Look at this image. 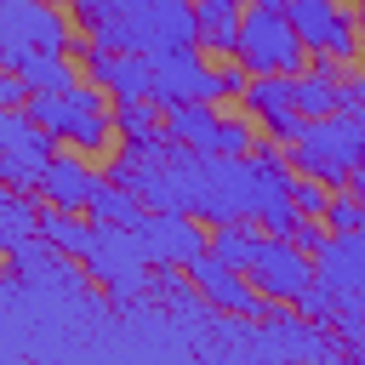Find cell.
<instances>
[{"label": "cell", "mask_w": 365, "mask_h": 365, "mask_svg": "<svg viewBox=\"0 0 365 365\" xmlns=\"http://www.w3.org/2000/svg\"><path fill=\"white\" fill-rule=\"evenodd\" d=\"M114 91L108 86H97V80H80V86H68V91H34L23 108L40 120V125H51L68 148H80V154H103L120 131H114V103H108Z\"/></svg>", "instance_id": "6da1fadb"}, {"label": "cell", "mask_w": 365, "mask_h": 365, "mask_svg": "<svg viewBox=\"0 0 365 365\" xmlns=\"http://www.w3.org/2000/svg\"><path fill=\"white\" fill-rule=\"evenodd\" d=\"M291 148V171L302 177H319V182H348L359 165H365V125L359 114L336 108V114H319V120H302V131L285 143Z\"/></svg>", "instance_id": "7a4b0ae2"}, {"label": "cell", "mask_w": 365, "mask_h": 365, "mask_svg": "<svg viewBox=\"0 0 365 365\" xmlns=\"http://www.w3.org/2000/svg\"><path fill=\"white\" fill-rule=\"evenodd\" d=\"M234 57H240L251 74H291V80L314 63V51H308V40L297 34L291 11H274V6H245Z\"/></svg>", "instance_id": "3957f363"}, {"label": "cell", "mask_w": 365, "mask_h": 365, "mask_svg": "<svg viewBox=\"0 0 365 365\" xmlns=\"http://www.w3.org/2000/svg\"><path fill=\"white\" fill-rule=\"evenodd\" d=\"M86 268H91V279L114 297V302H143L148 297V268H154V257H148V245H143V228H125V222H97V240H91V251L80 257Z\"/></svg>", "instance_id": "277c9868"}, {"label": "cell", "mask_w": 365, "mask_h": 365, "mask_svg": "<svg viewBox=\"0 0 365 365\" xmlns=\"http://www.w3.org/2000/svg\"><path fill=\"white\" fill-rule=\"evenodd\" d=\"M29 51H74V23L51 0H0V68H17Z\"/></svg>", "instance_id": "5b68a950"}, {"label": "cell", "mask_w": 365, "mask_h": 365, "mask_svg": "<svg viewBox=\"0 0 365 365\" xmlns=\"http://www.w3.org/2000/svg\"><path fill=\"white\" fill-rule=\"evenodd\" d=\"M57 131L40 125L29 108H0V182L6 188H40V171L46 160L57 154Z\"/></svg>", "instance_id": "8992f818"}, {"label": "cell", "mask_w": 365, "mask_h": 365, "mask_svg": "<svg viewBox=\"0 0 365 365\" xmlns=\"http://www.w3.org/2000/svg\"><path fill=\"white\" fill-rule=\"evenodd\" d=\"M245 274L257 279V291H262V297H274V302H297V297L319 279V257H314V251H302L291 234H262L257 262H251Z\"/></svg>", "instance_id": "52a82bcc"}, {"label": "cell", "mask_w": 365, "mask_h": 365, "mask_svg": "<svg viewBox=\"0 0 365 365\" xmlns=\"http://www.w3.org/2000/svg\"><path fill=\"white\" fill-rule=\"evenodd\" d=\"M285 11H291L297 34L308 40L314 57H342V63H354V57L365 51V46H359V11H348L342 0H291Z\"/></svg>", "instance_id": "ba28073f"}, {"label": "cell", "mask_w": 365, "mask_h": 365, "mask_svg": "<svg viewBox=\"0 0 365 365\" xmlns=\"http://www.w3.org/2000/svg\"><path fill=\"white\" fill-rule=\"evenodd\" d=\"M228 97L222 91V74L200 57V46H171V51H154V103H217Z\"/></svg>", "instance_id": "9c48e42d"}, {"label": "cell", "mask_w": 365, "mask_h": 365, "mask_svg": "<svg viewBox=\"0 0 365 365\" xmlns=\"http://www.w3.org/2000/svg\"><path fill=\"white\" fill-rule=\"evenodd\" d=\"M211 302H217V314H234V319H262L268 314V297L257 291V279L245 274V268H234V262H222L217 251H205V257H194L188 268H182Z\"/></svg>", "instance_id": "30bf717a"}, {"label": "cell", "mask_w": 365, "mask_h": 365, "mask_svg": "<svg viewBox=\"0 0 365 365\" xmlns=\"http://www.w3.org/2000/svg\"><path fill=\"white\" fill-rule=\"evenodd\" d=\"M143 245H148L154 268H188L194 257L211 251V228H200V217H188V211H148Z\"/></svg>", "instance_id": "8fae6325"}, {"label": "cell", "mask_w": 365, "mask_h": 365, "mask_svg": "<svg viewBox=\"0 0 365 365\" xmlns=\"http://www.w3.org/2000/svg\"><path fill=\"white\" fill-rule=\"evenodd\" d=\"M245 114L268 131V137H279V143H291L297 131H302V108H297V80L291 74H251V86H245Z\"/></svg>", "instance_id": "7c38bea8"}, {"label": "cell", "mask_w": 365, "mask_h": 365, "mask_svg": "<svg viewBox=\"0 0 365 365\" xmlns=\"http://www.w3.org/2000/svg\"><path fill=\"white\" fill-rule=\"evenodd\" d=\"M103 182H108V177H97L91 160H86L80 148H68V154H51V160H46L34 194H40L46 205H63V211H91V200H97Z\"/></svg>", "instance_id": "4fadbf2b"}, {"label": "cell", "mask_w": 365, "mask_h": 365, "mask_svg": "<svg viewBox=\"0 0 365 365\" xmlns=\"http://www.w3.org/2000/svg\"><path fill=\"white\" fill-rule=\"evenodd\" d=\"M319 279H331L336 291H359L365 285V222L348 234H331L319 245Z\"/></svg>", "instance_id": "5bb4252c"}, {"label": "cell", "mask_w": 365, "mask_h": 365, "mask_svg": "<svg viewBox=\"0 0 365 365\" xmlns=\"http://www.w3.org/2000/svg\"><path fill=\"white\" fill-rule=\"evenodd\" d=\"M165 131L188 148H205V154H222V114L217 103H171L165 108Z\"/></svg>", "instance_id": "9a60e30c"}, {"label": "cell", "mask_w": 365, "mask_h": 365, "mask_svg": "<svg viewBox=\"0 0 365 365\" xmlns=\"http://www.w3.org/2000/svg\"><path fill=\"white\" fill-rule=\"evenodd\" d=\"M251 0H194L200 11V51H217V57H234V40H240V17H245Z\"/></svg>", "instance_id": "2e32d148"}, {"label": "cell", "mask_w": 365, "mask_h": 365, "mask_svg": "<svg viewBox=\"0 0 365 365\" xmlns=\"http://www.w3.org/2000/svg\"><path fill=\"white\" fill-rule=\"evenodd\" d=\"M40 211H46V200H34L29 188H6L0 194V251L6 257L40 234Z\"/></svg>", "instance_id": "e0dca14e"}, {"label": "cell", "mask_w": 365, "mask_h": 365, "mask_svg": "<svg viewBox=\"0 0 365 365\" xmlns=\"http://www.w3.org/2000/svg\"><path fill=\"white\" fill-rule=\"evenodd\" d=\"M40 234H46L57 251H68V257H86V251H91V240H97V217L86 222V211L46 205V211H40Z\"/></svg>", "instance_id": "ac0fdd59"}, {"label": "cell", "mask_w": 365, "mask_h": 365, "mask_svg": "<svg viewBox=\"0 0 365 365\" xmlns=\"http://www.w3.org/2000/svg\"><path fill=\"white\" fill-rule=\"evenodd\" d=\"M165 103H154V97H114V131H120V143H143V137H160L165 131V114H160Z\"/></svg>", "instance_id": "d6986e66"}, {"label": "cell", "mask_w": 365, "mask_h": 365, "mask_svg": "<svg viewBox=\"0 0 365 365\" xmlns=\"http://www.w3.org/2000/svg\"><path fill=\"white\" fill-rule=\"evenodd\" d=\"M257 228H262V222H251V217L211 222V251H217L222 262H234V268H251V262H257V245H262Z\"/></svg>", "instance_id": "ffe728a7"}, {"label": "cell", "mask_w": 365, "mask_h": 365, "mask_svg": "<svg viewBox=\"0 0 365 365\" xmlns=\"http://www.w3.org/2000/svg\"><path fill=\"white\" fill-rule=\"evenodd\" d=\"M17 74H23L34 91H68V86H80V68L68 63V51H29V57L17 63Z\"/></svg>", "instance_id": "44dd1931"}, {"label": "cell", "mask_w": 365, "mask_h": 365, "mask_svg": "<svg viewBox=\"0 0 365 365\" xmlns=\"http://www.w3.org/2000/svg\"><path fill=\"white\" fill-rule=\"evenodd\" d=\"M91 217H97V222L143 228V222H148V205H143V194H131L125 182H103V188H97V200H91Z\"/></svg>", "instance_id": "7402d4cb"}, {"label": "cell", "mask_w": 365, "mask_h": 365, "mask_svg": "<svg viewBox=\"0 0 365 365\" xmlns=\"http://www.w3.org/2000/svg\"><path fill=\"white\" fill-rule=\"evenodd\" d=\"M68 6H74V23H80L86 34H97V29L120 23V17H143V11H154L160 0H68Z\"/></svg>", "instance_id": "603a6c76"}, {"label": "cell", "mask_w": 365, "mask_h": 365, "mask_svg": "<svg viewBox=\"0 0 365 365\" xmlns=\"http://www.w3.org/2000/svg\"><path fill=\"white\" fill-rule=\"evenodd\" d=\"M342 342H365V285L359 291H336V314H331Z\"/></svg>", "instance_id": "cb8c5ba5"}, {"label": "cell", "mask_w": 365, "mask_h": 365, "mask_svg": "<svg viewBox=\"0 0 365 365\" xmlns=\"http://www.w3.org/2000/svg\"><path fill=\"white\" fill-rule=\"evenodd\" d=\"M365 222V205H359V194L342 182V188H331V205H325V228L331 234H348V228H359Z\"/></svg>", "instance_id": "d4e9b609"}, {"label": "cell", "mask_w": 365, "mask_h": 365, "mask_svg": "<svg viewBox=\"0 0 365 365\" xmlns=\"http://www.w3.org/2000/svg\"><path fill=\"white\" fill-rule=\"evenodd\" d=\"M297 314H302L308 325H331V314H336V285H331V279H314V285L297 297Z\"/></svg>", "instance_id": "484cf974"}, {"label": "cell", "mask_w": 365, "mask_h": 365, "mask_svg": "<svg viewBox=\"0 0 365 365\" xmlns=\"http://www.w3.org/2000/svg\"><path fill=\"white\" fill-rule=\"evenodd\" d=\"M291 200H297V211H302V217H325V205H331V182H319V177H302V171H297Z\"/></svg>", "instance_id": "4316f807"}, {"label": "cell", "mask_w": 365, "mask_h": 365, "mask_svg": "<svg viewBox=\"0 0 365 365\" xmlns=\"http://www.w3.org/2000/svg\"><path fill=\"white\" fill-rule=\"evenodd\" d=\"M319 222H325V217H302V222L291 228V240H297L302 251H314V257H319V245L331 240V228H319Z\"/></svg>", "instance_id": "83f0119b"}, {"label": "cell", "mask_w": 365, "mask_h": 365, "mask_svg": "<svg viewBox=\"0 0 365 365\" xmlns=\"http://www.w3.org/2000/svg\"><path fill=\"white\" fill-rule=\"evenodd\" d=\"M217 74H222V91H228V97H245V86H251V68H245L240 57H228Z\"/></svg>", "instance_id": "f1b7e54d"}, {"label": "cell", "mask_w": 365, "mask_h": 365, "mask_svg": "<svg viewBox=\"0 0 365 365\" xmlns=\"http://www.w3.org/2000/svg\"><path fill=\"white\" fill-rule=\"evenodd\" d=\"M342 108H348V114H359V108H365V74L342 80Z\"/></svg>", "instance_id": "f546056e"}, {"label": "cell", "mask_w": 365, "mask_h": 365, "mask_svg": "<svg viewBox=\"0 0 365 365\" xmlns=\"http://www.w3.org/2000/svg\"><path fill=\"white\" fill-rule=\"evenodd\" d=\"M348 188H354V194H359V205H365V165H359V171L348 177Z\"/></svg>", "instance_id": "4dcf8cb0"}, {"label": "cell", "mask_w": 365, "mask_h": 365, "mask_svg": "<svg viewBox=\"0 0 365 365\" xmlns=\"http://www.w3.org/2000/svg\"><path fill=\"white\" fill-rule=\"evenodd\" d=\"M251 6H274V11H285V6H291V0H251Z\"/></svg>", "instance_id": "1f68e13d"}, {"label": "cell", "mask_w": 365, "mask_h": 365, "mask_svg": "<svg viewBox=\"0 0 365 365\" xmlns=\"http://www.w3.org/2000/svg\"><path fill=\"white\" fill-rule=\"evenodd\" d=\"M354 11H359V23H365V0H354Z\"/></svg>", "instance_id": "d6a6232c"}, {"label": "cell", "mask_w": 365, "mask_h": 365, "mask_svg": "<svg viewBox=\"0 0 365 365\" xmlns=\"http://www.w3.org/2000/svg\"><path fill=\"white\" fill-rule=\"evenodd\" d=\"M359 46H365V23H359Z\"/></svg>", "instance_id": "836d02e7"}, {"label": "cell", "mask_w": 365, "mask_h": 365, "mask_svg": "<svg viewBox=\"0 0 365 365\" xmlns=\"http://www.w3.org/2000/svg\"><path fill=\"white\" fill-rule=\"evenodd\" d=\"M51 6H63V0H51Z\"/></svg>", "instance_id": "e575fe53"}]
</instances>
